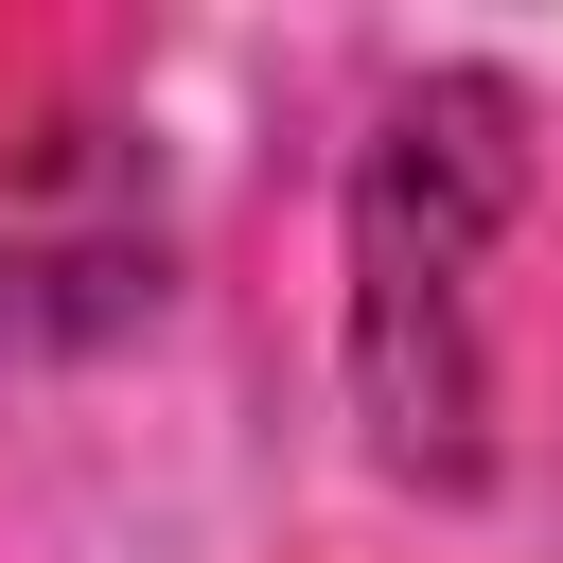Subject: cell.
Listing matches in <instances>:
<instances>
[{"label": "cell", "instance_id": "obj_2", "mask_svg": "<svg viewBox=\"0 0 563 563\" xmlns=\"http://www.w3.org/2000/svg\"><path fill=\"white\" fill-rule=\"evenodd\" d=\"M158 299V194L123 141H0V334H88Z\"/></svg>", "mask_w": 563, "mask_h": 563}, {"label": "cell", "instance_id": "obj_1", "mask_svg": "<svg viewBox=\"0 0 563 563\" xmlns=\"http://www.w3.org/2000/svg\"><path fill=\"white\" fill-rule=\"evenodd\" d=\"M510 194H528L510 88L475 70L405 88L352 176V369L405 475H475V246L510 229Z\"/></svg>", "mask_w": 563, "mask_h": 563}]
</instances>
